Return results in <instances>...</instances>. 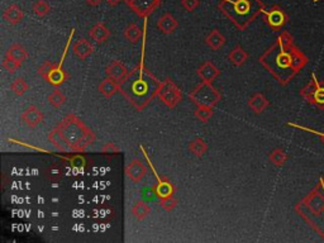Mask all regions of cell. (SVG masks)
<instances>
[{"mask_svg":"<svg viewBox=\"0 0 324 243\" xmlns=\"http://www.w3.org/2000/svg\"><path fill=\"white\" fill-rule=\"evenodd\" d=\"M189 151L195 157H203L208 152V145L202 138H195L189 143Z\"/></svg>","mask_w":324,"mask_h":243,"instance_id":"obj_18","label":"cell"},{"mask_svg":"<svg viewBox=\"0 0 324 243\" xmlns=\"http://www.w3.org/2000/svg\"><path fill=\"white\" fill-rule=\"evenodd\" d=\"M248 104H250V108H251L255 113L260 114V113H262L263 110L266 109V106L269 105V101L266 100V97H263V95L255 94L254 97L250 99V103Z\"/></svg>","mask_w":324,"mask_h":243,"instance_id":"obj_19","label":"cell"},{"mask_svg":"<svg viewBox=\"0 0 324 243\" xmlns=\"http://www.w3.org/2000/svg\"><path fill=\"white\" fill-rule=\"evenodd\" d=\"M32 10H33V13L37 15V17L43 18V17H46V15L48 14L51 8H49L48 3H46V1H43V0H37L36 3L33 4V6H32Z\"/></svg>","mask_w":324,"mask_h":243,"instance_id":"obj_25","label":"cell"},{"mask_svg":"<svg viewBox=\"0 0 324 243\" xmlns=\"http://www.w3.org/2000/svg\"><path fill=\"white\" fill-rule=\"evenodd\" d=\"M1 66H3V69L5 71H8V73H14L17 70H18L19 67L22 66L21 62H18V61L13 60L12 57H9V56H4V60L3 62H1Z\"/></svg>","mask_w":324,"mask_h":243,"instance_id":"obj_26","label":"cell"},{"mask_svg":"<svg viewBox=\"0 0 324 243\" xmlns=\"http://www.w3.org/2000/svg\"><path fill=\"white\" fill-rule=\"evenodd\" d=\"M58 128L64 133L72 132V136L68 140V145L71 149L75 151H83L95 140L94 133L83 124V122H80L73 116L66 117L62 123H60Z\"/></svg>","mask_w":324,"mask_h":243,"instance_id":"obj_1","label":"cell"},{"mask_svg":"<svg viewBox=\"0 0 324 243\" xmlns=\"http://www.w3.org/2000/svg\"><path fill=\"white\" fill-rule=\"evenodd\" d=\"M107 1H108V4H109V5L116 6V5H118V4H119L122 0H107Z\"/></svg>","mask_w":324,"mask_h":243,"instance_id":"obj_35","label":"cell"},{"mask_svg":"<svg viewBox=\"0 0 324 243\" xmlns=\"http://www.w3.org/2000/svg\"><path fill=\"white\" fill-rule=\"evenodd\" d=\"M228 60H230V62L233 66H242V65L248 60V53L242 49V47L237 46V47H234V49L230 52Z\"/></svg>","mask_w":324,"mask_h":243,"instance_id":"obj_13","label":"cell"},{"mask_svg":"<svg viewBox=\"0 0 324 243\" xmlns=\"http://www.w3.org/2000/svg\"><path fill=\"white\" fill-rule=\"evenodd\" d=\"M195 117L199 119V121H202L203 123L205 122H208L209 119L211 118L213 116V106L210 105H198L195 110Z\"/></svg>","mask_w":324,"mask_h":243,"instance_id":"obj_24","label":"cell"},{"mask_svg":"<svg viewBox=\"0 0 324 243\" xmlns=\"http://www.w3.org/2000/svg\"><path fill=\"white\" fill-rule=\"evenodd\" d=\"M23 15H24L23 14V10H22L19 6L10 5L5 9L3 17H4V19L9 23V24L16 25V24H18L22 19H23Z\"/></svg>","mask_w":324,"mask_h":243,"instance_id":"obj_12","label":"cell"},{"mask_svg":"<svg viewBox=\"0 0 324 243\" xmlns=\"http://www.w3.org/2000/svg\"><path fill=\"white\" fill-rule=\"evenodd\" d=\"M119 89H120V82L112 79V77H107V79H104L98 86L99 93H100L104 97H112L116 93H118Z\"/></svg>","mask_w":324,"mask_h":243,"instance_id":"obj_8","label":"cell"},{"mask_svg":"<svg viewBox=\"0 0 324 243\" xmlns=\"http://www.w3.org/2000/svg\"><path fill=\"white\" fill-rule=\"evenodd\" d=\"M21 121L25 127L34 129L40 124H42L43 121H45V116H43V113L37 106L31 105L22 113Z\"/></svg>","mask_w":324,"mask_h":243,"instance_id":"obj_3","label":"cell"},{"mask_svg":"<svg viewBox=\"0 0 324 243\" xmlns=\"http://www.w3.org/2000/svg\"><path fill=\"white\" fill-rule=\"evenodd\" d=\"M317 1H319V0H314V1H313V3H317Z\"/></svg>","mask_w":324,"mask_h":243,"instance_id":"obj_36","label":"cell"},{"mask_svg":"<svg viewBox=\"0 0 324 243\" xmlns=\"http://www.w3.org/2000/svg\"><path fill=\"white\" fill-rule=\"evenodd\" d=\"M220 71L218 70V67L214 64H211L210 61H207L203 65H200L198 69L199 77L204 82H211L215 77H218Z\"/></svg>","mask_w":324,"mask_h":243,"instance_id":"obj_6","label":"cell"},{"mask_svg":"<svg viewBox=\"0 0 324 243\" xmlns=\"http://www.w3.org/2000/svg\"><path fill=\"white\" fill-rule=\"evenodd\" d=\"M205 43L213 51H218V49H220L226 45V37L220 33L218 29H213L208 36L205 37Z\"/></svg>","mask_w":324,"mask_h":243,"instance_id":"obj_10","label":"cell"},{"mask_svg":"<svg viewBox=\"0 0 324 243\" xmlns=\"http://www.w3.org/2000/svg\"><path fill=\"white\" fill-rule=\"evenodd\" d=\"M151 208L146 201H137L132 208V216L138 220H144L147 217L150 216Z\"/></svg>","mask_w":324,"mask_h":243,"instance_id":"obj_17","label":"cell"},{"mask_svg":"<svg viewBox=\"0 0 324 243\" xmlns=\"http://www.w3.org/2000/svg\"><path fill=\"white\" fill-rule=\"evenodd\" d=\"M89 36L92 37L95 42L100 45V43L107 42V40L110 37V32L109 29L105 27L104 23H96V24L89 30Z\"/></svg>","mask_w":324,"mask_h":243,"instance_id":"obj_11","label":"cell"},{"mask_svg":"<svg viewBox=\"0 0 324 243\" xmlns=\"http://www.w3.org/2000/svg\"><path fill=\"white\" fill-rule=\"evenodd\" d=\"M48 140L49 142L52 143L53 146L57 149H60V151H65L66 147H69L68 142L65 140V136L62 134V132L60 131V128L58 127L55 128V129L48 134Z\"/></svg>","mask_w":324,"mask_h":243,"instance_id":"obj_16","label":"cell"},{"mask_svg":"<svg viewBox=\"0 0 324 243\" xmlns=\"http://www.w3.org/2000/svg\"><path fill=\"white\" fill-rule=\"evenodd\" d=\"M66 77H68V76H66V73L62 71L61 67L56 66L55 69L52 70V73H49V76L47 77L46 81L53 86H60L61 84H64V81L66 80Z\"/></svg>","mask_w":324,"mask_h":243,"instance_id":"obj_20","label":"cell"},{"mask_svg":"<svg viewBox=\"0 0 324 243\" xmlns=\"http://www.w3.org/2000/svg\"><path fill=\"white\" fill-rule=\"evenodd\" d=\"M72 51L80 60H86L94 52V47H93V45L89 41L85 40V38H81V40L73 43Z\"/></svg>","mask_w":324,"mask_h":243,"instance_id":"obj_7","label":"cell"},{"mask_svg":"<svg viewBox=\"0 0 324 243\" xmlns=\"http://www.w3.org/2000/svg\"><path fill=\"white\" fill-rule=\"evenodd\" d=\"M10 90L17 95V97H22L24 95L28 90H29V85L23 77H17L14 81L10 84Z\"/></svg>","mask_w":324,"mask_h":243,"instance_id":"obj_23","label":"cell"},{"mask_svg":"<svg viewBox=\"0 0 324 243\" xmlns=\"http://www.w3.org/2000/svg\"><path fill=\"white\" fill-rule=\"evenodd\" d=\"M160 99L163 101L166 106L168 108H175L178 105L179 101L181 100V93L178 89V86L175 85L174 82H171L170 80L165 81L161 85L159 90Z\"/></svg>","mask_w":324,"mask_h":243,"instance_id":"obj_2","label":"cell"},{"mask_svg":"<svg viewBox=\"0 0 324 243\" xmlns=\"http://www.w3.org/2000/svg\"><path fill=\"white\" fill-rule=\"evenodd\" d=\"M5 55L12 57L13 60H16L18 61V62H21V64H23V62L27 60L28 52L22 45H19V43H14V45L10 46L9 49L6 51Z\"/></svg>","mask_w":324,"mask_h":243,"instance_id":"obj_14","label":"cell"},{"mask_svg":"<svg viewBox=\"0 0 324 243\" xmlns=\"http://www.w3.org/2000/svg\"><path fill=\"white\" fill-rule=\"evenodd\" d=\"M295 127L300 128V129H303V131H306V132H310V133H314V134H317V136H321V137H323V140H324V133H321V132H317V131H314V129H310V128L299 127V125H295Z\"/></svg>","mask_w":324,"mask_h":243,"instance_id":"obj_33","label":"cell"},{"mask_svg":"<svg viewBox=\"0 0 324 243\" xmlns=\"http://www.w3.org/2000/svg\"><path fill=\"white\" fill-rule=\"evenodd\" d=\"M65 103H66V95H65L61 90H58V89H55V90L48 95V104L51 106H53L55 109H58V108L64 106Z\"/></svg>","mask_w":324,"mask_h":243,"instance_id":"obj_21","label":"cell"},{"mask_svg":"<svg viewBox=\"0 0 324 243\" xmlns=\"http://www.w3.org/2000/svg\"><path fill=\"white\" fill-rule=\"evenodd\" d=\"M313 77H314V81H315V90H314V94H313V97H314V101L317 104H319V105H324V88L323 86L319 85V82L317 81V79H315V76L313 75Z\"/></svg>","mask_w":324,"mask_h":243,"instance_id":"obj_29","label":"cell"},{"mask_svg":"<svg viewBox=\"0 0 324 243\" xmlns=\"http://www.w3.org/2000/svg\"><path fill=\"white\" fill-rule=\"evenodd\" d=\"M85 1L88 4H89V5L96 6V5H99V4H100L101 1H103V0H85Z\"/></svg>","mask_w":324,"mask_h":243,"instance_id":"obj_34","label":"cell"},{"mask_svg":"<svg viewBox=\"0 0 324 243\" xmlns=\"http://www.w3.org/2000/svg\"><path fill=\"white\" fill-rule=\"evenodd\" d=\"M48 179L51 180V181H58V180L61 179V173H60V171H58L56 167H52V169L49 170Z\"/></svg>","mask_w":324,"mask_h":243,"instance_id":"obj_32","label":"cell"},{"mask_svg":"<svg viewBox=\"0 0 324 243\" xmlns=\"http://www.w3.org/2000/svg\"><path fill=\"white\" fill-rule=\"evenodd\" d=\"M126 175L131 181L136 182V184L141 182L147 175L146 165L141 160H138V158L132 160L126 167Z\"/></svg>","mask_w":324,"mask_h":243,"instance_id":"obj_4","label":"cell"},{"mask_svg":"<svg viewBox=\"0 0 324 243\" xmlns=\"http://www.w3.org/2000/svg\"><path fill=\"white\" fill-rule=\"evenodd\" d=\"M142 36L141 28L138 27L136 23H131L128 27L124 29V37H126V40L129 41L131 43H136L139 41Z\"/></svg>","mask_w":324,"mask_h":243,"instance_id":"obj_22","label":"cell"},{"mask_svg":"<svg viewBox=\"0 0 324 243\" xmlns=\"http://www.w3.org/2000/svg\"><path fill=\"white\" fill-rule=\"evenodd\" d=\"M285 21H286L285 13L278 8H274L271 12L267 13V22L271 27L280 28L285 24Z\"/></svg>","mask_w":324,"mask_h":243,"instance_id":"obj_15","label":"cell"},{"mask_svg":"<svg viewBox=\"0 0 324 243\" xmlns=\"http://www.w3.org/2000/svg\"><path fill=\"white\" fill-rule=\"evenodd\" d=\"M178 25L179 23L178 21H176V18H175L174 15L168 14V13L165 15H162L161 18L159 19V22H157V28H159L163 34H170L172 33V32H175Z\"/></svg>","mask_w":324,"mask_h":243,"instance_id":"obj_9","label":"cell"},{"mask_svg":"<svg viewBox=\"0 0 324 243\" xmlns=\"http://www.w3.org/2000/svg\"><path fill=\"white\" fill-rule=\"evenodd\" d=\"M105 73H107L108 77L116 80L118 82H123L128 76V69L126 65H123L119 61H113L110 62L107 67H105Z\"/></svg>","mask_w":324,"mask_h":243,"instance_id":"obj_5","label":"cell"},{"mask_svg":"<svg viewBox=\"0 0 324 243\" xmlns=\"http://www.w3.org/2000/svg\"><path fill=\"white\" fill-rule=\"evenodd\" d=\"M55 67H56L55 64L49 62V61H46V62H43V64L40 66V69H38V75H40L41 77H43L45 80H47V77L49 76V73H52V70Z\"/></svg>","mask_w":324,"mask_h":243,"instance_id":"obj_28","label":"cell"},{"mask_svg":"<svg viewBox=\"0 0 324 243\" xmlns=\"http://www.w3.org/2000/svg\"><path fill=\"white\" fill-rule=\"evenodd\" d=\"M181 5H183L187 12H194L199 6V0H181Z\"/></svg>","mask_w":324,"mask_h":243,"instance_id":"obj_31","label":"cell"},{"mask_svg":"<svg viewBox=\"0 0 324 243\" xmlns=\"http://www.w3.org/2000/svg\"><path fill=\"white\" fill-rule=\"evenodd\" d=\"M160 205H161L162 208L165 210H167V212H171V210H174L175 208H176V205H178V201H176V199H175L172 195H167V196H162L161 200H160Z\"/></svg>","mask_w":324,"mask_h":243,"instance_id":"obj_27","label":"cell"},{"mask_svg":"<svg viewBox=\"0 0 324 243\" xmlns=\"http://www.w3.org/2000/svg\"><path fill=\"white\" fill-rule=\"evenodd\" d=\"M285 158H286V156H285V153L281 149H275V151L270 155V160H271L276 166H281V165L284 164Z\"/></svg>","mask_w":324,"mask_h":243,"instance_id":"obj_30","label":"cell"}]
</instances>
